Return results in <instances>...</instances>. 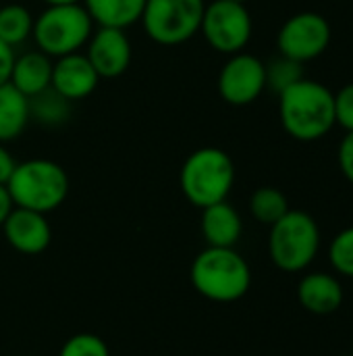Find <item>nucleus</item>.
<instances>
[{
    "label": "nucleus",
    "mask_w": 353,
    "mask_h": 356,
    "mask_svg": "<svg viewBox=\"0 0 353 356\" xmlns=\"http://www.w3.org/2000/svg\"><path fill=\"white\" fill-rule=\"evenodd\" d=\"M279 117L293 140H322L335 127V92L316 79L304 77L279 94Z\"/></svg>",
    "instance_id": "1"
},
{
    "label": "nucleus",
    "mask_w": 353,
    "mask_h": 356,
    "mask_svg": "<svg viewBox=\"0 0 353 356\" xmlns=\"http://www.w3.org/2000/svg\"><path fill=\"white\" fill-rule=\"evenodd\" d=\"M191 284L212 302H235L248 294L252 271L235 248L208 246L191 263Z\"/></svg>",
    "instance_id": "2"
},
{
    "label": "nucleus",
    "mask_w": 353,
    "mask_h": 356,
    "mask_svg": "<svg viewBox=\"0 0 353 356\" xmlns=\"http://www.w3.org/2000/svg\"><path fill=\"white\" fill-rule=\"evenodd\" d=\"M235 184L233 159L214 146L193 150L179 173V186L183 196L198 209L227 200Z\"/></svg>",
    "instance_id": "3"
},
{
    "label": "nucleus",
    "mask_w": 353,
    "mask_h": 356,
    "mask_svg": "<svg viewBox=\"0 0 353 356\" xmlns=\"http://www.w3.org/2000/svg\"><path fill=\"white\" fill-rule=\"evenodd\" d=\"M6 190L15 207L48 215L67 200L69 175L54 161L31 159L17 163Z\"/></svg>",
    "instance_id": "4"
},
{
    "label": "nucleus",
    "mask_w": 353,
    "mask_h": 356,
    "mask_svg": "<svg viewBox=\"0 0 353 356\" xmlns=\"http://www.w3.org/2000/svg\"><path fill=\"white\" fill-rule=\"evenodd\" d=\"M320 250V227L306 211H287L270 225L268 254L270 261L287 273L308 269Z\"/></svg>",
    "instance_id": "5"
},
{
    "label": "nucleus",
    "mask_w": 353,
    "mask_h": 356,
    "mask_svg": "<svg viewBox=\"0 0 353 356\" xmlns=\"http://www.w3.org/2000/svg\"><path fill=\"white\" fill-rule=\"evenodd\" d=\"M94 31V21L83 8L77 4H56L46 6V10L33 19V40L37 50L48 54L50 58H60L73 52H81Z\"/></svg>",
    "instance_id": "6"
},
{
    "label": "nucleus",
    "mask_w": 353,
    "mask_h": 356,
    "mask_svg": "<svg viewBox=\"0 0 353 356\" xmlns=\"http://www.w3.org/2000/svg\"><path fill=\"white\" fill-rule=\"evenodd\" d=\"M204 8V0H146L139 21L152 42L177 46L200 31Z\"/></svg>",
    "instance_id": "7"
},
{
    "label": "nucleus",
    "mask_w": 353,
    "mask_h": 356,
    "mask_svg": "<svg viewBox=\"0 0 353 356\" xmlns=\"http://www.w3.org/2000/svg\"><path fill=\"white\" fill-rule=\"evenodd\" d=\"M252 17L246 4L233 0H212L204 8L202 27L206 42L221 54L243 52L252 40Z\"/></svg>",
    "instance_id": "8"
},
{
    "label": "nucleus",
    "mask_w": 353,
    "mask_h": 356,
    "mask_svg": "<svg viewBox=\"0 0 353 356\" xmlns=\"http://www.w3.org/2000/svg\"><path fill=\"white\" fill-rule=\"evenodd\" d=\"M333 40L331 23L325 15L314 10H304L291 15L277 33L279 54L293 58L298 63H310L322 56Z\"/></svg>",
    "instance_id": "9"
},
{
    "label": "nucleus",
    "mask_w": 353,
    "mask_h": 356,
    "mask_svg": "<svg viewBox=\"0 0 353 356\" xmlns=\"http://www.w3.org/2000/svg\"><path fill=\"white\" fill-rule=\"evenodd\" d=\"M266 90L264 63L248 52L231 54L218 73V94L231 106H248Z\"/></svg>",
    "instance_id": "10"
},
{
    "label": "nucleus",
    "mask_w": 353,
    "mask_h": 356,
    "mask_svg": "<svg viewBox=\"0 0 353 356\" xmlns=\"http://www.w3.org/2000/svg\"><path fill=\"white\" fill-rule=\"evenodd\" d=\"M85 56L100 75V79H112L123 75L131 65V42L125 29L98 27L87 40Z\"/></svg>",
    "instance_id": "11"
},
{
    "label": "nucleus",
    "mask_w": 353,
    "mask_h": 356,
    "mask_svg": "<svg viewBox=\"0 0 353 356\" xmlns=\"http://www.w3.org/2000/svg\"><path fill=\"white\" fill-rule=\"evenodd\" d=\"M6 242L21 254H40L50 246L52 229L44 213L15 207L2 223Z\"/></svg>",
    "instance_id": "12"
},
{
    "label": "nucleus",
    "mask_w": 353,
    "mask_h": 356,
    "mask_svg": "<svg viewBox=\"0 0 353 356\" xmlns=\"http://www.w3.org/2000/svg\"><path fill=\"white\" fill-rule=\"evenodd\" d=\"M100 81V75L87 60L85 52L60 56L52 65V88L67 100L77 102L87 98Z\"/></svg>",
    "instance_id": "13"
},
{
    "label": "nucleus",
    "mask_w": 353,
    "mask_h": 356,
    "mask_svg": "<svg viewBox=\"0 0 353 356\" xmlns=\"http://www.w3.org/2000/svg\"><path fill=\"white\" fill-rule=\"evenodd\" d=\"M343 286L335 275L316 271L302 277L298 286L300 305L312 315H331L343 305Z\"/></svg>",
    "instance_id": "14"
},
{
    "label": "nucleus",
    "mask_w": 353,
    "mask_h": 356,
    "mask_svg": "<svg viewBox=\"0 0 353 356\" xmlns=\"http://www.w3.org/2000/svg\"><path fill=\"white\" fill-rule=\"evenodd\" d=\"M200 227L208 246L214 248H235L243 232L239 213L227 200L202 209Z\"/></svg>",
    "instance_id": "15"
},
{
    "label": "nucleus",
    "mask_w": 353,
    "mask_h": 356,
    "mask_svg": "<svg viewBox=\"0 0 353 356\" xmlns=\"http://www.w3.org/2000/svg\"><path fill=\"white\" fill-rule=\"evenodd\" d=\"M52 65L54 60L42 50H29L15 56L8 83L15 86L23 96L31 98L52 83Z\"/></svg>",
    "instance_id": "16"
},
{
    "label": "nucleus",
    "mask_w": 353,
    "mask_h": 356,
    "mask_svg": "<svg viewBox=\"0 0 353 356\" xmlns=\"http://www.w3.org/2000/svg\"><path fill=\"white\" fill-rule=\"evenodd\" d=\"M81 4L94 25L127 29L141 19L146 0H81Z\"/></svg>",
    "instance_id": "17"
},
{
    "label": "nucleus",
    "mask_w": 353,
    "mask_h": 356,
    "mask_svg": "<svg viewBox=\"0 0 353 356\" xmlns=\"http://www.w3.org/2000/svg\"><path fill=\"white\" fill-rule=\"evenodd\" d=\"M29 123V102L15 86H0V142L17 140Z\"/></svg>",
    "instance_id": "18"
},
{
    "label": "nucleus",
    "mask_w": 353,
    "mask_h": 356,
    "mask_svg": "<svg viewBox=\"0 0 353 356\" xmlns=\"http://www.w3.org/2000/svg\"><path fill=\"white\" fill-rule=\"evenodd\" d=\"M27 102H29V119H33L44 127L64 125L73 113V102L67 100L62 94H58L52 86L27 98Z\"/></svg>",
    "instance_id": "19"
},
{
    "label": "nucleus",
    "mask_w": 353,
    "mask_h": 356,
    "mask_svg": "<svg viewBox=\"0 0 353 356\" xmlns=\"http://www.w3.org/2000/svg\"><path fill=\"white\" fill-rule=\"evenodd\" d=\"M33 31V17L23 4H6L0 8V40L10 48L23 44Z\"/></svg>",
    "instance_id": "20"
},
{
    "label": "nucleus",
    "mask_w": 353,
    "mask_h": 356,
    "mask_svg": "<svg viewBox=\"0 0 353 356\" xmlns=\"http://www.w3.org/2000/svg\"><path fill=\"white\" fill-rule=\"evenodd\" d=\"M289 211L287 196L277 188H258L250 198V213L256 221L264 225L277 223Z\"/></svg>",
    "instance_id": "21"
},
{
    "label": "nucleus",
    "mask_w": 353,
    "mask_h": 356,
    "mask_svg": "<svg viewBox=\"0 0 353 356\" xmlns=\"http://www.w3.org/2000/svg\"><path fill=\"white\" fill-rule=\"evenodd\" d=\"M264 67H266V88L273 90L275 94L285 92L287 88H291L293 83L306 77L304 65L283 54H279L270 63H264Z\"/></svg>",
    "instance_id": "22"
},
{
    "label": "nucleus",
    "mask_w": 353,
    "mask_h": 356,
    "mask_svg": "<svg viewBox=\"0 0 353 356\" xmlns=\"http://www.w3.org/2000/svg\"><path fill=\"white\" fill-rule=\"evenodd\" d=\"M329 261L339 275L353 280V225L341 229L331 240Z\"/></svg>",
    "instance_id": "23"
},
{
    "label": "nucleus",
    "mask_w": 353,
    "mask_h": 356,
    "mask_svg": "<svg viewBox=\"0 0 353 356\" xmlns=\"http://www.w3.org/2000/svg\"><path fill=\"white\" fill-rule=\"evenodd\" d=\"M58 356H110V350L100 336L77 334L62 344Z\"/></svg>",
    "instance_id": "24"
},
{
    "label": "nucleus",
    "mask_w": 353,
    "mask_h": 356,
    "mask_svg": "<svg viewBox=\"0 0 353 356\" xmlns=\"http://www.w3.org/2000/svg\"><path fill=\"white\" fill-rule=\"evenodd\" d=\"M335 125L353 131V81L335 92Z\"/></svg>",
    "instance_id": "25"
},
{
    "label": "nucleus",
    "mask_w": 353,
    "mask_h": 356,
    "mask_svg": "<svg viewBox=\"0 0 353 356\" xmlns=\"http://www.w3.org/2000/svg\"><path fill=\"white\" fill-rule=\"evenodd\" d=\"M337 163H339L343 177L353 186V131H345L343 140L339 142Z\"/></svg>",
    "instance_id": "26"
},
{
    "label": "nucleus",
    "mask_w": 353,
    "mask_h": 356,
    "mask_svg": "<svg viewBox=\"0 0 353 356\" xmlns=\"http://www.w3.org/2000/svg\"><path fill=\"white\" fill-rule=\"evenodd\" d=\"M15 50L4 44L0 40V86L2 83H8V77H10V69H12V63H15Z\"/></svg>",
    "instance_id": "27"
},
{
    "label": "nucleus",
    "mask_w": 353,
    "mask_h": 356,
    "mask_svg": "<svg viewBox=\"0 0 353 356\" xmlns=\"http://www.w3.org/2000/svg\"><path fill=\"white\" fill-rule=\"evenodd\" d=\"M15 167H17V163H15L12 154H10V152L4 148V144L0 142V186H6V184H8V179H10L12 171H15Z\"/></svg>",
    "instance_id": "28"
},
{
    "label": "nucleus",
    "mask_w": 353,
    "mask_h": 356,
    "mask_svg": "<svg viewBox=\"0 0 353 356\" xmlns=\"http://www.w3.org/2000/svg\"><path fill=\"white\" fill-rule=\"evenodd\" d=\"M12 209H15V204H12V198L8 194L6 186H0V227H2V223L6 221V217L10 215Z\"/></svg>",
    "instance_id": "29"
},
{
    "label": "nucleus",
    "mask_w": 353,
    "mask_h": 356,
    "mask_svg": "<svg viewBox=\"0 0 353 356\" xmlns=\"http://www.w3.org/2000/svg\"><path fill=\"white\" fill-rule=\"evenodd\" d=\"M42 2H46V6H56V4H77L81 0H42Z\"/></svg>",
    "instance_id": "30"
},
{
    "label": "nucleus",
    "mask_w": 353,
    "mask_h": 356,
    "mask_svg": "<svg viewBox=\"0 0 353 356\" xmlns=\"http://www.w3.org/2000/svg\"><path fill=\"white\" fill-rule=\"evenodd\" d=\"M233 2H241V4H246L248 0H233Z\"/></svg>",
    "instance_id": "31"
},
{
    "label": "nucleus",
    "mask_w": 353,
    "mask_h": 356,
    "mask_svg": "<svg viewBox=\"0 0 353 356\" xmlns=\"http://www.w3.org/2000/svg\"><path fill=\"white\" fill-rule=\"evenodd\" d=\"M352 356H353V348H352Z\"/></svg>",
    "instance_id": "32"
}]
</instances>
